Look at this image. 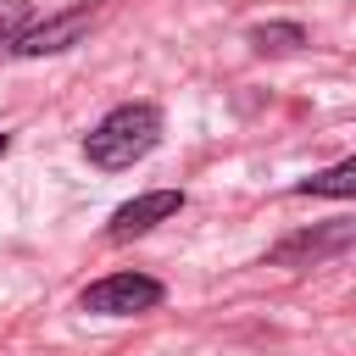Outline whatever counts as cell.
I'll use <instances>...</instances> for the list:
<instances>
[{
	"label": "cell",
	"instance_id": "3",
	"mask_svg": "<svg viewBox=\"0 0 356 356\" xmlns=\"http://www.w3.org/2000/svg\"><path fill=\"white\" fill-rule=\"evenodd\" d=\"M100 22V11L95 6H72V11H61V17H44V22H22L6 44H11V56H22V61H33V56H56V50H67V44H78L89 28Z\"/></svg>",
	"mask_w": 356,
	"mask_h": 356
},
{
	"label": "cell",
	"instance_id": "1",
	"mask_svg": "<svg viewBox=\"0 0 356 356\" xmlns=\"http://www.w3.org/2000/svg\"><path fill=\"white\" fill-rule=\"evenodd\" d=\"M156 145H161V111H156L150 100H128V106L106 111V117L83 134V156H89L95 167H106V172L145 161Z\"/></svg>",
	"mask_w": 356,
	"mask_h": 356
},
{
	"label": "cell",
	"instance_id": "7",
	"mask_svg": "<svg viewBox=\"0 0 356 356\" xmlns=\"http://www.w3.org/2000/svg\"><path fill=\"white\" fill-rule=\"evenodd\" d=\"M250 44H256V50H300V44H306V28H300V22H261V28L250 33Z\"/></svg>",
	"mask_w": 356,
	"mask_h": 356
},
{
	"label": "cell",
	"instance_id": "4",
	"mask_svg": "<svg viewBox=\"0 0 356 356\" xmlns=\"http://www.w3.org/2000/svg\"><path fill=\"white\" fill-rule=\"evenodd\" d=\"M184 211V189H150V195H139V200H128V206H117L111 211V222H106V239H139V234H150L156 222H167V217H178Z\"/></svg>",
	"mask_w": 356,
	"mask_h": 356
},
{
	"label": "cell",
	"instance_id": "8",
	"mask_svg": "<svg viewBox=\"0 0 356 356\" xmlns=\"http://www.w3.org/2000/svg\"><path fill=\"white\" fill-rule=\"evenodd\" d=\"M22 22H28V11H22L17 0H6V6H0V39H11V33L22 28Z\"/></svg>",
	"mask_w": 356,
	"mask_h": 356
},
{
	"label": "cell",
	"instance_id": "6",
	"mask_svg": "<svg viewBox=\"0 0 356 356\" xmlns=\"http://www.w3.org/2000/svg\"><path fill=\"white\" fill-rule=\"evenodd\" d=\"M295 195H328V200H350L356 195V161H334L328 172H312Z\"/></svg>",
	"mask_w": 356,
	"mask_h": 356
},
{
	"label": "cell",
	"instance_id": "2",
	"mask_svg": "<svg viewBox=\"0 0 356 356\" xmlns=\"http://www.w3.org/2000/svg\"><path fill=\"white\" fill-rule=\"evenodd\" d=\"M161 284L145 278V273H111L100 284H89L78 295V312H95V317H134V312H156L161 306Z\"/></svg>",
	"mask_w": 356,
	"mask_h": 356
},
{
	"label": "cell",
	"instance_id": "5",
	"mask_svg": "<svg viewBox=\"0 0 356 356\" xmlns=\"http://www.w3.org/2000/svg\"><path fill=\"white\" fill-rule=\"evenodd\" d=\"M350 245V222H339V228H323V234H300V239H284L278 250H273V261H317V256H328V250H345Z\"/></svg>",
	"mask_w": 356,
	"mask_h": 356
},
{
	"label": "cell",
	"instance_id": "9",
	"mask_svg": "<svg viewBox=\"0 0 356 356\" xmlns=\"http://www.w3.org/2000/svg\"><path fill=\"white\" fill-rule=\"evenodd\" d=\"M6 145H11V139H6V134H0V156H6Z\"/></svg>",
	"mask_w": 356,
	"mask_h": 356
}]
</instances>
